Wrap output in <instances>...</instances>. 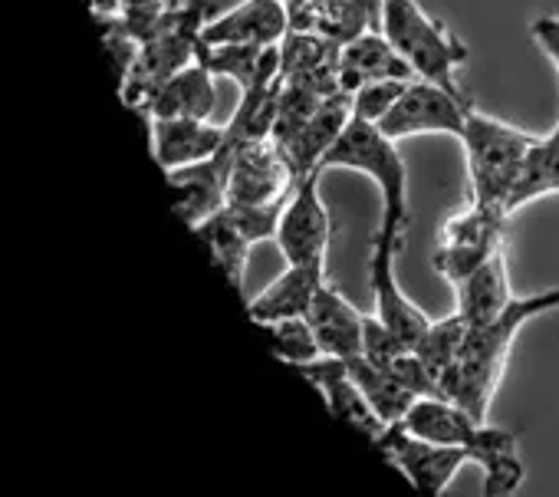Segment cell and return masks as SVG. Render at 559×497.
I'll return each instance as SVG.
<instances>
[{
	"mask_svg": "<svg viewBox=\"0 0 559 497\" xmlns=\"http://www.w3.org/2000/svg\"><path fill=\"white\" fill-rule=\"evenodd\" d=\"M90 11L93 17H109V14H122L119 0H90Z\"/></svg>",
	"mask_w": 559,
	"mask_h": 497,
	"instance_id": "836d02e7",
	"label": "cell"
},
{
	"mask_svg": "<svg viewBox=\"0 0 559 497\" xmlns=\"http://www.w3.org/2000/svg\"><path fill=\"white\" fill-rule=\"evenodd\" d=\"M346 366H349L353 382L362 389V395L372 402V409H376L389 425H395V422H402V418L408 415V409L415 405L418 392H412L405 382H399L395 376H389L385 369H379L376 363H369L362 353L353 356V359H346Z\"/></svg>",
	"mask_w": 559,
	"mask_h": 497,
	"instance_id": "d4e9b609",
	"label": "cell"
},
{
	"mask_svg": "<svg viewBox=\"0 0 559 497\" xmlns=\"http://www.w3.org/2000/svg\"><path fill=\"white\" fill-rule=\"evenodd\" d=\"M389 44L402 54L418 80H428L454 96L461 90L457 70L467 63V44L454 37L438 17H431L418 0H382V27Z\"/></svg>",
	"mask_w": 559,
	"mask_h": 497,
	"instance_id": "277c9868",
	"label": "cell"
},
{
	"mask_svg": "<svg viewBox=\"0 0 559 497\" xmlns=\"http://www.w3.org/2000/svg\"><path fill=\"white\" fill-rule=\"evenodd\" d=\"M155 119H211L217 109V76L198 57L145 103Z\"/></svg>",
	"mask_w": 559,
	"mask_h": 497,
	"instance_id": "7402d4cb",
	"label": "cell"
},
{
	"mask_svg": "<svg viewBox=\"0 0 559 497\" xmlns=\"http://www.w3.org/2000/svg\"><path fill=\"white\" fill-rule=\"evenodd\" d=\"M513 300L510 277H507V255L500 251L480 264L471 277L454 284V310L467 320V327H484L497 320Z\"/></svg>",
	"mask_w": 559,
	"mask_h": 497,
	"instance_id": "603a6c76",
	"label": "cell"
},
{
	"mask_svg": "<svg viewBox=\"0 0 559 497\" xmlns=\"http://www.w3.org/2000/svg\"><path fill=\"white\" fill-rule=\"evenodd\" d=\"M224 145L230 149L227 204H270L290 194L297 175L273 139H247V142L224 139Z\"/></svg>",
	"mask_w": 559,
	"mask_h": 497,
	"instance_id": "8fae6325",
	"label": "cell"
},
{
	"mask_svg": "<svg viewBox=\"0 0 559 497\" xmlns=\"http://www.w3.org/2000/svg\"><path fill=\"white\" fill-rule=\"evenodd\" d=\"M349 119H353V93L340 90L287 142H280V152L287 155V162L294 165V175L297 178L320 171L326 152L333 149V142L340 139V132L349 126Z\"/></svg>",
	"mask_w": 559,
	"mask_h": 497,
	"instance_id": "e0dca14e",
	"label": "cell"
},
{
	"mask_svg": "<svg viewBox=\"0 0 559 497\" xmlns=\"http://www.w3.org/2000/svg\"><path fill=\"white\" fill-rule=\"evenodd\" d=\"M362 356L369 363H376L379 369H385L389 376H395L399 382H405L412 392L418 395H441L435 379L428 376L421 356L415 346H408L399 333H392L376 313L366 317V340H362Z\"/></svg>",
	"mask_w": 559,
	"mask_h": 497,
	"instance_id": "cb8c5ba5",
	"label": "cell"
},
{
	"mask_svg": "<svg viewBox=\"0 0 559 497\" xmlns=\"http://www.w3.org/2000/svg\"><path fill=\"white\" fill-rule=\"evenodd\" d=\"M287 201V198H284ZM284 201H270V204H224L217 214L201 221L194 234L207 244V251L224 274V281L243 294L247 281V261H250V247L260 240L276 237V221L284 211Z\"/></svg>",
	"mask_w": 559,
	"mask_h": 497,
	"instance_id": "52a82bcc",
	"label": "cell"
},
{
	"mask_svg": "<svg viewBox=\"0 0 559 497\" xmlns=\"http://www.w3.org/2000/svg\"><path fill=\"white\" fill-rule=\"evenodd\" d=\"M402 240L376 230L372 237V255H369V287H372V304H376V317L399 333L408 346H418L421 336L428 333L431 320L402 294L399 277H395V258H399Z\"/></svg>",
	"mask_w": 559,
	"mask_h": 497,
	"instance_id": "5bb4252c",
	"label": "cell"
},
{
	"mask_svg": "<svg viewBox=\"0 0 559 497\" xmlns=\"http://www.w3.org/2000/svg\"><path fill=\"white\" fill-rule=\"evenodd\" d=\"M227 139V126H214L211 119H155L152 129V155L165 171L194 165L221 152Z\"/></svg>",
	"mask_w": 559,
	"mask_h": 497,
	"instance_id": "44dd1931",
	"label": "cell"
},
{
	"mask_svg": "<svg viewBox=\"0 0 559 497\" xmlns=\"http://www.w3.org/2000/svg\"><path fill=\"white\" fill-rule=\"evenodd\" d=\"M326 281V264H287V271L273 284H266L253 300H247V313L253 323L307 317L313 297Z\"/></svg>",
	"mask_w": 559,
	"mask_h": 497,
	"instance_id": "ffe728a7",
	"label": "cell"
},
{
	"mask_svg": "<svg viewBox=\"0 0 559 497\" xmlns=\"http://www.w3.org/2000/svg\"><path fill=\"white\" fill-rule=\"evenodd\" d=\"M204 24H207V4L194 0L188 8H168V14L145 34L142 50L119 86V96L126 106H145L162 83H168L175 73L191 67L204 44Z\"/></svg>",
	"mask_w": 559,
	"mask_h": 497,
	"instance_id": "8992f818",
	"label": "cell"
},
{
	"mask_svg": "<svg viewBox=\"0 0 559 497\" xmlns=\"http://www.w3.org/2000/svg\"><path fill=\"white\" fill-rule=\"evenodd\" d=\"M536 139L539 135L513 129L493 116H484L477 106H471L467 122H464V135H461L464 158H467L471 201L487 204V208H500L507 214V198H510Z\"/></svg>",
	"mask_w": 559,
	"mask_h": 497,
	"instance_id": "5b68a950",
	"label": "cell"
},
{
	"mask_svg": "<svg viewBox=\"0 0 559 497\" xmlns=\"http://www.w3.org/2000/svg\"><path fill=\"white\" fill-rule=\"evenodd\" d=\"M552 310H559V287L539 291L530 297H513L510 307L497 320H490L484 327H467L464 346H461L451 372L441 382V395L457 402L461 409H467L474 418L487 422V412H490V402L503 379L516 333L530 320L552 313Z\"/></svg>",
	"mask_w": 559,
	"mask_h": 497,
	"instance_id": "6da1fadb",
	"label": "cell"
},
{
	"mask_svg": "<svg viewBox=\"0 0 559 497\" xmlns=\"http://www.w3.org/2000/svg\"><path fill=\"white\" fill-rule=\"evenodd\" d=\"M336 70H340V83L346 93H356L359 86L379 83V80H418L382 31H366L353 37L349 44H343Z\"/></svg>",
	"mask_w": 559,
	"mask_h": 497,
	"instance_id": "ac0fdd59",
	"label": "cell"
},
{
	"mask_svg": "<svg viewBox=\"0 0 559 497\" xmlns=\"http://www.w3.org/2000/svg\"><path fill=\"white\" fill-rule=\"evenodd\" d=\"M376 451H382L428 497H441L448 490L451 477L461 471V464L471 461V454L464 448L421 438V435L408 431L402 422L385 428V435L376 445Z\"/></svg>",
	"mask_w": 559,
	"mask_h": 497,
	"instance_id": "7c38bea8",
	"label": "cell"
},
{
	"mask_svg": "<svg viewBox=\"0 0 559 497\" xmlns=\"http://www.w3.org/2000/svg\"><path fill=\"white\" fill-rule=\"evenodd\" d=\"M464 336H467V320L454 310L451 317L435 320L428 327V333L421 336V343L415 346L421 363H425V369H428V376L435 379L438 392H441V382L451 372V366H454V359H457V353L464 346Z\"/></svg>",
	"mask_w": 559,
	"mask_h": 497,
	"instance_id": "83f0119b",
	"label": "cell"
},
{
	"mask_svg": "<svg viewBox=\"0 0 559 497\" xmlns=\"http://www.w3.org/2000/svg\"><path fill=\"white\" fill-rule=\"evenodd\" d=\"M307 320L320 340L323 356H340V359H353L362 353V340H366V313H359L330 281L320 287V294L313 297Z\"/></svg>",
	"mask_w": 559,
	"mask_h": 497,
	"instance_id": "d6986e66",
	"label": "cell"
},
{
	"mask_svg": "<svg viewBox=\"0 0 559 497\" xmlns=\"http://www.w3.org/2000/svg\"><path fill=\"white\" fill-rule=\"evenodd\" d=\"M471 96H454L428 80H412L392 113L379 122V129L402 142L415 135H464V122L471 113Z\"/></svg>",
	"mask_w": 559,
	"mask_h": 497,
	"instance_id": "30bf717a",
	"label": "cell"
},
{
	"mask_svg": "<svg viewBox=\"0 0 559 497\" xmlns=\"http://www.w3.org/2000/svg\"><path fill=\"white\" fill-rule=\"evenodd\" d=\"M503 224L507 214L500 208L467 201L441 224L438 247H435V271L451 287L471 277L503 247Z\"/></svg>",
	"mask_w": 559,
	"mask_h": 497,
	"instance_id": "ba28073f",
	"label": "cell"
},
{
	"mask_svg": "<svg viewBox=\"0 0 559 497\" xmlns=\"http://www.w3.org/2000/svg\"><path fill=\"white\" fill-rule=\"evenodd\" d=\"M227 181H230V149L227 145H221V152L211 158H201L194 165L168 171L175 211L185 217V224H191V230L227 204Z\"/></svg>",
	"mask_w": 559,
	"mask_h": 497,
	"instance_id": "2e32d148",
	"label": "cell"
},
{
	"mask_svg": "<svg viewBox=\"0 0 559 497\" xmlns=\"http://www.w3.org/2000/svg\"><path fill=\"white\" fill-rule=\"evenodd\" d=\"M546 194H559V139H552V135H539L536 145L530 149L523 171L507 198V214H513Z\"/></svg>",
	"mask_w": 559,
	"mask_h": 497,
	"instance_id": "484cf974",
	"label": "cell"
},
{
	"mask_svg": "<svg viewBox=\"0 0 559 497\" xmlns=\"http://www.w3.org/2000/svg\"><path fill=\"white\" fill-rule=\"evenodd\" d=\"M290 369L320 389V395H323L326 409L333 412V418H340L346 428H353L356 435H362L372 448L382 441L389 422L372 409V402L353 382L346 359H340V356H317V359L300 363V366H290Z\"/></svg>",
	"mask_w": 559,
	"mask_h": 497,
	"instance_id": "4fadbf2b",
	"label": "cell"
},
{
	"mask_svg": "<svg viewBox=\"0 0 559 497\" xmlns=\"http://www.w3.org/2000/svg\"><path fill=\"white\" fill-rule=\"evenodd\" d=\"M530 37H533V44L549 57V63H552L556 73H559V17H556V14L536 17V21L530 24ZM549 135L559 139V122H556V129H552Z\"/></svg>",
	"mask_w": 559,
	"mask_h": 497,
	"instance_id": "d6a6232c",
	"label": "cell"
},
{
	"mask_svg": "<svg viewBox=\"0 0 559 497\" xmlns=\"http://www.w3.org/2000/svg\"><path fill=\"white\" fill-rule=\"evenodd\" d=\"M96 27H99V37H103V47H106V57L112 63V73H116V86L126 83L139 50H142V37L129 27V21L122 14H109V17H93Z\"/></svg>",
	"mask_w": 559,
	"mask_h": 497,
	"instance_id": "f546056e",
	"label": "cell"
},
{
	"mask_svg": "<svg viewBox=\"0 0 559 497\" xmlns=\"http://www.w3.org/2000/svg\"><path fill=\"white\" fill-rule=\"evenodd\" d=\"M408 83H412V80H379V83L359 86V90L353 93V116H359V119L379 126V122L392 113V106L402 99V93H405Z\"/></svg>",
	"mask_w": 559,
	"mask_h": 497,
	"instance_id": "4dcf8cb0",
	"label": "cell"
},
{
	"mask_svg": "<svg viewBox=\"0 0 559 497\" xmlns=\"http://www.w3.org/2000/svg\"><path fill=\"white\" fill-rule=\"evenodd\" d=\"M122 4V17L129 21V27L145 40V34L168 14L171 0H119Z\"/></svg>",
	"mask_w": 559,
	"mask_h": 497,
	"instance_id": "1f68e13d",
	"label": "cell"
},
{
	"mask_svg": "<svg viewBox=\"0 0 559 497\" xmlns=\"http://www.w3.org/2000/svg\"><path fill=\"white\" fill-rule=\"evenodd\" d=\"M402 425L421 438L441 441V445H457L484 468V494L487 497H503L513 494L526 471L520 461L516 435L493 428L480 418H474L467 409L444 395H418Z\"/></svg>",
	"mask_w": 559,
	"mask_h": 497,
	"instance_id": "7a4b0ae2",
	"label": "cell"
},
{
	"mask_svg": "<svg viewBox=\"0 0 559 497\" xmlns=\"http://www.w3.org/2000/svg\"><path fill=\"white\" fill-rule=\"evenodd\" d=\"M178 4H181V0H171V8H178Z\"/></svg>",
	"mask_w": 559,
	"mask_h": 497,
	"instance_id": "e575fe53",
	"label": "cell"
},
{
	"mask_svg": "<svg viewBox=\"0 0 559 497\" xmlns=\"http://www.w3.org/2000/svg\"><path fill=\"white\" fill-rule=\"evenodd\" d=\"M273 47H253V44H201V60L217 80H230L237 93L250 90L260 76L266 57Z\"/></svg>",
	"mask_w": 559,
	"mask_h": 497,
	"instance_id": "4316f807",
	"label": "cell"
},
{
	"mask_svg": "<svg viewBox=\"0 0 559 497\" xmlns=\"http://www.w3.org/2000/svg\"><path fill=\"white\" fill-rule=\"evenodd\" d=\"M330 168H349L359 175H369L376 188L382 191V221L379 230L405 240L412 224V204H408V165L402 152L395 149V139H389L376 122H366L359 116L349 119V126L340 132L333 149L326 152L320 171Z\"/></svg>",
	"mask_w": 559,
	"mask_h": 497,
	"instance_id": "3957f363",
	"label": "cell"
},
{
	"mask_svg": "<svg viewBox=\"0 0 559 497\" xmlns=\"http://www.w3.org/2000/svg\"><path fill=\"white\" fill-rule=\"evenodd\" d=\"M270 343V350L284 359L287 366H300L310 363L317 356H323L320 340L310 327L307 317H287V320H270V323H257Z\"/></svg>",
	"mask_w": 559,
	"mask_h": 497,
	"instance_id": "f1b7e54d",
	"label": "cell"
},
{
	"mask_svg": "<svg viewBox=\"0 0 559 497\" xmlns=\"http://www.w3.org/2000/svg\"><path fill=\"white\" fill-rule=\"evenodd\" d=\"M290 34L287 0H240L237 8L204 24V44H253L280 47Z\"/></svg>",
	"mask_w": 559,
	"mask_h": 497,
	"instance_id": "9a60e30c",
	"label": "cell"
},
{
	"mask_svg": "<svg viewBox=\"0 0 559 497\" xmlns=\"http://www.w3.org/2000/svg\"><path fill=\"white\" fill-rule=\"evenodd\" d=\"M320 171L297 178L284 201V211H280L273 240L287 264H326L333 217L320 198Z\"/></svg>",
	"mask_w": 559,
	"mask_h": 497,
	"instance_id": "9c48e42d",
	"label": "cell"
}]
</instances>
